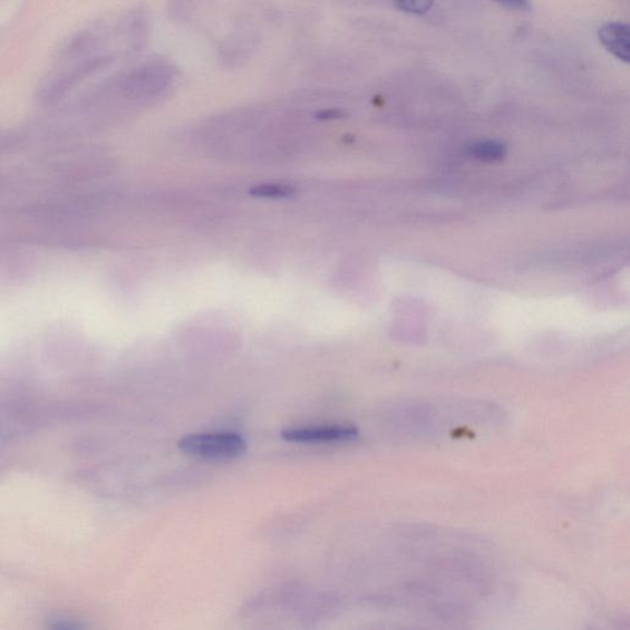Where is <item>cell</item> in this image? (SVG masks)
<instances>
[{
  "label": "cell",
  "mask_w": 630,
  "mask_h": 630,
  "mask_svg": "<svg viewBox=\"0 0 630 630\" xmlns=\"http://www.w3.org/2000/svg\"><path fill=\"white\" fill-rule=\"evenodd\" d=\"M179 448L199 459L230 460L247 451V441L235 432L199 433L180 440Z\"/></svg>",
  "instance_id": "cell-1"
},
{
  "label": "cell",
  "mask_w": 630,
  "mask_h": 630,
  "mask_svg": "<svg viewBox=\"0 0 630 630\" xmlns=\"http://www.w3.org/2000/svg\"><path fill=\"white\" fill-rule=\"evenodd\" d=\"M357 435V430L354 428H348V426L287 429L281 433L284 440L297 443L348 441L355 439Z\"/></svg>",
  "instance_id": "cell-2"
},
{
  "label": "cell",
  "mask_w": 630,
  "mask_h": 630,
  "mask_svg": "<svg viewBox=\"0 0 630 630\" xmlns=\"http://www.w3.org/2000/svg\"><path fill=\"white\" fill-rule=\"evenodd\" d=\"M598 40L606 51L625 63L630 58L629 26L625 23H607L598 28Z\"/></svg>",
  "instance_id": "cell-3"
},
{
  "label": "cell",
  "mask_w": 630,
  "mask_h": 630,
  "mask_svg": "<svg viewBox=\"0 0 630 630\" xmlns=\"http://www.w3.org/2000/svg\"><path fill=\"white\" fill-rule=\"evenodd\" d=\"M394 4L402 12L423 15L431 11L433 0H394Z\"/></svg>",
  "instance_id": "cell-4"
},
{
  "label": "cell",
  "mask_w": 630,
  "mask_h": 630,
  "mask_svg": "<svg viewBox=\"0 0 630 630\" xmlns=\"http://www.w3.org/2000/svg\"><path fill=\"white\" fill-rule=\"evenodd\" d=\"M476 152L478 155H480V157L498 158L501 157L503 153V147L501 143L486 142L478 144Z\"/></svg>",
  "instance_id": "cell-5"
},
{
  "label": "cell",
  "mask_w": 630,
  "mask_h": 630,
  "mask_svg": "<svg viewBox=\"0 0 630 630\" xmlns=\"http://www.w3.org/2000/svg\"><path fill=\"white\" fill-rule=\"evenodd\" d=\"M290 190L281 187H263L255 190L253 193L259 197H286L289 195Z\"/></svg>",
  "instance_id": "cell-6"
},
{
  "label": "cell",
  "mask_w": 630,
  "mask_h": 630,
  "mask_svg": "<svg viewBox=\"0 0 630 630\" xmlns=\"http://www.w3.org/2000/svg\"><path fill=\"white\" fill-rule=\"evenodd\" d=\"M51 628L54 629H61V630H74V629H80L82 628L81 625H78L75 622V620L72 619H68V618H62V617H58L56 619H52V622L50 625Z\"/></svg>",
  "instance_id": "cell-7"
},
{
  "label": "cell",
  "mask_w": 630,
  "mask_h": 630,
  "mask_svg": "<svg viewBox=\"0 0 630 630\" xmlns=\"http://www.w3.org/2000/svg\"><path fill=\"white\" fill-rule=\"evenodd\" d=\"M499 4L515 9V11H530L531 3L530 0H496Z\"/></svg>",
  "instance_id": "cell-8"
}]
</instances>
